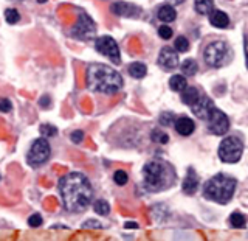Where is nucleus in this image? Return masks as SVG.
<instances>
[{"label": "nucleus", "instance_id": "obj_1", "mask_svg": "<svg viewBox=\"0 0 248 241\" xmlns=\"http://www.w3.org/2000/svg\"><path fill=\"white\" fill-rule=\"evenodd\" d=\"M59 193L68 212H82L93 199L89 179L81 173H68L59 181Z\"/></svg>", "mask_w": 248, "mask_h": 241}, {"label": "nucleus", "instance_id": "obj_2", "mask_svg": "<svg viewBox=\"0 0 248 241\" xmlns=\"http://www.w3.org/2000/svg\"><path fill=\"white\" fill-rule=\"evenodd\" d=\"M87 86L93 92L112 95L123 87V78L112 67L104 64H92L87 69Z\"/></svg>", "mask_w": 248, "mask_h": 241}, {"label": "nucleus", "instance_id": "obj_3", "mask_svg": "<svg viewBox=\"0 0 248 241\" xmlns=\"http://www.w3.org/2000/svg\"><path fill=\"white\" fill-rule=\"evenodd\" d=\"M143 181L146 190L155 193L168 189L175 181V174L168 163L161 160H152L143 167Z\"/></svg>", "mask_w": 248, "mask_h": 241}, {"label": "nucleus", "instance_id": "obj_4", "mask_svg": "<svg viewBox=\"0 0 248 241\" xmlns=\"http://www.w3.org/2000/svg\"><path fill=\"white\" fill-rule=\"evenodd\" d=\"M237 182L234 177L227 174H216L203 187V194L206 199H211L217 204H228L236 191Z\"/></svg>", "mask_w": 248, "mask_h": 241}, {"label": "nucleus", "instance_id": "obj_5", "mask_svg": "<svg viewBox=\"0 0 248 241\" xmlns=\"http://www.w3.org/2000/svg\"><path fill=\"white\" fill-rule=\"evenodd\" d=\"M203 56H205V61L209 67L219 69L231 59V49L227 42L216 41L206 47Z\"/></svg>", "mask_w": 248, "mask_h": 241}, {"label": "nucleus", "instance_id": "obj_6", "mask_svg": "<svg viewBox=\"0 0 248 241\" xmlns=\"http://www.w3.org/2000/svg\"><path fill=\"white\" fill-rule=\"evenodd\" d=\"M244 153V143L239 137L232 136L223 138L219 145V157L225 163H236L240 160Z\"/></svg>", "mask_w": 248, "mask_h": 241}, {"label": "nucleus", "instance_id": "obj_7", "mask_svg": "<svg viewBox=\"0 0 248 241\" xmlns=\"http://www.w3.org/2000/svg\"><path fill=\"white\" fill-rule=\"evenodd\" d=\"M51 154V146L46 142V138L41 137L34 140V143L31 145V150L27 154V160L31 167H41L50 159Z\"/></svg>", "mask_w": 248, "mask_h": 241}, {"label": "nucleus", "instance_id": "obj_8", "mask_svg": "<svg viewBox=\"0 0 248 241\" xmlns=\"http://www.w3.org/2000/svg\"><path fill=\"white\" fill-rule=\"evenodd\" d=\"M96 45V50L103 54V56L108 58L115 64H120V47L116 44V41L110 36H103V37H98L95 41Z\"/></svg>", "mask_w": 248, "mask_h": 241}, {"label": "nucleus", "instance_id": "obj_9", "mask_svg": "<svg viewBox=\"0 0 248 241\" xmlns=\"http://www.w3.org/2000/svg\"><path fill=\"white\" fill-rule=\"evenodd\" d=\"M208 121H209V126H208L209 131H211L213 134H216V136L227 134L228 129H230V120H228L227 114H223L217 107L213 109V112H211V115H209Z\"/></svg>", "mask_w": 248, "mask_h": 241}, {"label": "nucleus", "instance_id": "obj_10", "mask_svg": "<svg viewBox=\"0 0 248 241\" xmlns=\"http://www.w3.org/2000/svg\"><path fill=\"white\" fill-rule=\"evenodd\" d=\"M75 36L81 37V39H90L93 34H95V23L89 17L87 14H81L79 19H78V23L73 30Z\"/></svg>", "mask_w": 248, "mask_h": 241}, {"label": "nucleus", "instance_id": "obj_11", "mask_svg": "<svg viewBox=\"0 0 248 241\" xmlns=\"http://www.w3.org/2000/svg\"><path fill=\"white\" fill-rule=\"evenodd\" d=\"M178 53L170 49V47H165L161 49L160 54H158V64L165 69V70H172L178 66Z\"/></svg>", "mask_w": 248, "mask_h": 241}, {"label": "nucleus", "instance_id": "obj_12", "mask_svg": "<svg viewBox=\"0 0 248 241\" xmlns=\"http://www.w3.org/2000/svg\"><path fill=\"white\" fill-rule=\"evenodd\" d=\"M191 107H192V112L196 114L200 120H208L216 106L213 103V100H209L208 97H200L197 100V103L192 104Z\"/></svg>", "mask_w": 248, "mask_h": 241}, {"label": "nucleus", "instance_id": "obj_13", "mask_svg": "<svg viewBox=\"0 0 248 241\" xmlns=\"http://www.w3.org/2000/svg\"><path fill=\"white\" fill-rule=\"evenodd\" d=\"M112 13L116 16H121V17H138L140 14V8L130 3H124V2H118L112 5Z\"/></svg>", "mask_w": 248, "mask_h": 241}, {"label": "nucleus", "instance_id": "obj_14", "mask_svg": "<svg viewBox=\"0 0 248 241\" xmlns=\"http://www.w3.org/2000/svg\"><path fill=\"white\" fill-rule=\"evenodd\" d=\"M174 124H175V131L185 137L191 136L194 129H196V124H194V121L191 119H188V117H180V119H177L174 121Z\"/></svg>", "mask_w": 248, "mask_h": 241}, {"label": "nucleus", "instance_id": "obj_15", "mask_svg": "<svg viewBox=\"0 0 248 241\" xmlns=\"http://www.w3.org/2000/svg\"><path fill=\"white\" fill-rule=\"evenodd\" d=\"M199 189V176L196 174L194 168L188 170V174H186L185 181H183V191L186 194H194Z\"/></svg>", "mask_w": 248, "mask_h": 241}, {"label": "nucleus", "instance_id": "obj_16", "mask_svg": "<svg viewBox=\"0 0 248 241\" xmlns=\"http://www.w3.org/2000/svg\"><path fill=\"white\" fill-rule=\"evenodd\" d=\"M209 22L216 28H227L230 25V17L227 13H223L220 10H213L209 13Z\"/></svg>", "mask_w": 248, "mask_h": 241}, {"label": "nucleus", "instance_id": "obj_17", "mask_svg": "<svg viewBox=\"0 0 248 241\" xmlns=\"http://www.w3.org/2000/svg\"><path fill=\"white\" fill-rule=\"evenodd\" d=\"M151 212H152L154 221H155V223H158V224L166 223V221H168V218H169V215H170L169 207H168L166 204H161V202H160V204L152 206Z\"/></svg>", "mask_w": 248, "mask_h": 241}, {"label": "nucleus", "instance_id": "obj_18", "mask_svg": "<svg viewBox=\"0 0 248 241\" xmlns=\"http://www.w3.org/2000/svg\"><path fill=\"white\" fill-rule=\"evenodd\" d=\"M199 98H200V93L196 87H189V86H186V87L182 90V101L185 104H188V106L196 104Z\"/></svg>", "mask_w": 248, "mask_h": 241}, {"label": "nucleus", "instance_id": "obj_19", "mask_svg": "<svg viewBox=\"0 0 248 241\" xmlns=\"http://www.w3.org/2000/svg\"><path fill=\"white\" fill-rule=\"evenodd\" d=\"M157 17L161 20V22H172L175 20L177 17V13L174 10V6H170V5H163L160 6V10L157 13Z\"/></svg>", "mask_w": 248, "mask_h": 241}, {"label": "nucleus", "instance_id": "obj_20", "mask_svg": "<svg viewBox=\"0 0 248 241\" xmlns=\"http://www.w3.org/2000/svg\"><path fill=\"white\" fill-rule=\"evenodd\" d=\"M194 8L199 14H209L214 10V0H194Z\"/></svg>", "mask_w": 248, "mask_h": 241}, {"label": "nucleus", "instance_id": "obj_21", "mask_svg": "<svg viewBox=\"0 0 248 241\" xmlns=\"http://www.w3.org/2000/svg\"><path fill=\"white\" fill-rule=\"evenodd\" d=\"M186 86H188V83H186V78L183 75H174L170 76L169 80V87L172 89L174 92H182Z\"/></svg>", "mask_w": 248, "mask_h": 241}, {"label": "nucleus", "instance_id": "obj_22", "mask_svg": "<svg viewBox=\"0 0 248 241\" xmlns=\"http://www.w3.org/2000/svg\"><path fill=\"white\" fill-rule=\"evenodd\" d=\"M127 70H129L130 76L137 78V80H140V78H143V76L147 73V69H146V66L143 64V62H132Z\"/></svg>", "mask_w": 248, "mask_h": 241}, {"label": "nucleus", "instance_id": "obj_23", "mask_svg": "<svg viewBox=\"0 0 248 241\" xmlns=\"http://www.w3.org/2000/svg\"><path fill=\"white\" fill-rule=\"evenodd\" d=\"M230 224H231V227L242 229V227H245V224H247V216L244 213H240V212L231 213L230 215Z\"/></svg>", "mask_w": 248, "mask_h": 241}, {"label": "nucleus", "instance_id": "obj_24", "mask_svg": "<svg viewBox=\"0 0 248 241\" xmlns=\"http://www.w3.org/2000/svg\"><path fill=\"white\" fill-rule=\"evenodd\" d=\"M197 70H199V66H197V62L194 61V59H186L182 62V72L183 75H196L197 73Z\"/></svg>", "mask_w": 248, "mask_h": 241}, {"label": "nucleus", "instance_id": "obj_25", "mask_svg": "<svg viewBox=\"0 0 248 241\" xmlns=\"http://www.w3.org/2000/svg\"><path fill=\"white\" fill-rule=\"evenodd\" d=\"M93 210H95L98 215L106 216V215H108V212H110V206L107 204V201L98 199V201H95V204H93Z\"/></svg>", "mask_w": 248, "mask_h": 241}, {"label": "nucleus", "instance_id": "obj_26", "mask_svg": "<svg viewBox=\"0 0 248 241\" xmlns=\"http://www.w3.org/2000/svg\"><path fill=\"white\" fill-rule=\"evenodd\" d=\"M196 235L189 230H177L172 235V241H194Z\"/></svg>", "mask_w": 248, "mask_h": 241}, {"label": "nucleus", "instance_id": "obj_27", "mask_svg": "<svg viewBox=\"0 0 248 241\" xmlns=\"http://www.w3.org/2000/svg\"><path fill=\"white\" fill-rule=\"evenodd\" d=\"M174 47H175V50L177 52H180V53H185V52H188L189 50V41L186 39L185 36H178L175 39V42H174Z\"/></svg>", "mask_w": 248, "mask_h": 241}, {"label": "nucleus", "instance_id": "obj_28", "mask_svg": "<svg viewBox=\"0 0 248 241\" xmlns=\"http://www.w3.org/2000/svg\"><path fill=\"white\" fill-rule=\"evenodd\" d=\"M151 137H152V140H154L155 143H163V145H165V143L169 142V136L166 134V132L160 131V129H154Z\"/></svg>", "mask_w": 248, "mask_h": 241}, {"label": "nucleus", "instance_id": "obj_29", "mask_svg": "<svg viewBox=\"0 0 248 241\" xmlns=\"http://www.w3.org/2000/svg\"><path fill=\"white\" fill-rule=\"evenodd\" d=\"M113 181H115L116 185L123 187V185H126V184H127L129 176H127V173H126L124 170H116V171H115V174H113Z\"/></svg>", "mask_w": 248, "mask_h": 241}, {"label": "nucleus", "instance_id": "obj_30", "mask_svg": "<svg viewBox=\"0 0 248 241\" xmlns=\"http://www.w3.org/2000/svg\"><path fill=\"white\" fill-rule=\"evenodd\" d=\"M39 131H41V134H42L44 138H46V137H54V136L58 134V128H56V126H53V124H48V123H46V124H42L41 129H39Z\"/></svg>", "mask_w": 248, "mask_h": 241}, {"label": "nucleus", "instance_id": "obj_31", "mask_svg": "<svg viewBox=\"0 0 248 241\" xmlns=\"http://www.w3.org/2000/svg\"><path fill=\"white\" fill-rule=\"evenodd\" d=\"M5 19L8 23H17L20 19V14L17 13V10H14V8H8L5 11Z\"/></svg>", "mask_w": 248, "mask_h": 241}, {"label": "nucleus", "instance_id": "obj_32", "mask_svg": "<svg viewBox=\"0 0 248 241\" xmlns=\"http://www.w3.org/2000/svg\"><path fill=\"white\" fill-rule=\"evenodd\" d=\"M175 120V117L172 112H163L161 117H160V123L165 124V126H169V124H172Z\"/></svg>", "mask_w": 248, "mask_h": 241}, {"label": "nucleus", "instance_id": "obj_33", "mask_svg": "<svg viewBox=\"0 0 248 241\" xmlns=\"http://www.w3.org/2000/svg\"><path fill=\"white\" fill-rule=\"evenodd\" d=\"M158 34H160V37L161 39H170L172 37V28H170L169 25H161L160 28H158Z\"/></svg>", "mask_w": 248, "mask_h": 241}, {"label": "nucleus", "instance_id": "obj_34", "mask_svg": "<svg viewBox=\"0 0 248 241\" xmlns=\"http://www.w3.org/2000/svg\"><path fill=\"white\" fill-rule=\"evenodd\" d=\"M13 103L8 98H0V112H11Z\"/></svg>", "mask_w": 248, "mask_h": 241}, {"label": "nucleus", "instance_id": "obj_35", "mask_svg": "<svg viewBox=\"0 0 248 241\" xmlns=\"http://www.w3.org/2000/svg\"><path fill=\"white\" fill-rule=\"evenodd\" d=\"M82 227L84 229H103V224L96 220H87L82 223Z\"/></svg>", "mask_w": 248, "mask_h": 241}, {"label": "nucleus", "instance_id": "obj_36", "mask_svg": "<svg viewBox=\"0 0 248 241\" xmlns=\"http://www.w3.org/2000/svg\"><path fill=\"white\" fill-rule=\"evenodd\" d=\"M28 224L31 225V227H39V225L42 224V216L39 215V213L31 215V216L28 218Z\"/></svg>", "mask_w": 248, "mask_h": 241}, {"label": "nucleus", "instance_id": "obj_37", "mask_svg": "<svg viewBox=\"0 0 248 241\" xmlns=\"http://www.w3.org/2000/svg\"><path fill=\"white\" fill-rule=\"evenodd\" d=\"M70 137H72V142H73V143L79 145V143H82V140H84V132L79 131V129H78V131H73V132H72V136H70Z\"/></svg>", "mask_w": 248, "mask_h": 241}, {"label": "nucleus", "instance_id": "obj_38", "mask_svg": "<svg viewBox=\"0 0 248 241\" xmlns=\"http://www.w3.org/2000/svg\"><path fill=\"white\" fill-rule=\"evenodd\" d=\"M39 104H41L42 107H50V106H51V100H50V97H48V95L42 97V98H41V103H39Z\"/></svg>", "mask_w": 248, "mask_h": 241}, {"label": "nucleus", "instance_id": "obj_39", "mask_svg": "<svg viewBox=\"0 0 248 241\" xmlns=\"http://www.w3.org/2000/svg\"><path fill=\"white\" fill-rule=\"evenodd\" d=\"M244 50H245V59H247V69H248V36L244 37Z\"/></svg>", "mask_w": 248, "mask_h": 241}, {"label": "nucleus", "instance_id": "obj_40", "mask_svg": "<svg viewBox=\"0 0 248 241\" xmlns=\"http://www.w3.org/2000/svg\"><path fill=\"white\" fill-rule=\"evenodd\" d=\"M124 227H126V229H138V224L134 223V221H129V223L124 224Z\"/></svg>", "mask_w": 248, "mask_h": 241}, {"label": "nucleus", "instance_id": "obj_41", "mask_svg": "<svg viewBox=\"0 0 248 241\" xmlns=\"http://www.w3.org/2000/svg\"><path fill=\"white\" fill-rule=\"evenodd\" d=\"M169 2H172L174 5H182L185 0H169Z\"/></svg>", "mask_w": 248, "mask_h": 241}, {"label": "nucleus", "instance_id": "obj_42", "mask_svg": "<svg viewBox=\"0 0 248 241\" xmlns=\"http://www.w3.org/2000/svg\"><path fill=\"white\" fill-rule=\"evenodd\" d=\"M37 2H39V3H45V2H46V0H37Z\"/></svg>", "mask_w": 248, "mask_h": 241}, {"label": "nucleus", "instance_id": "obj_43", "mask_svg": "<svg viewBox=\"0 0 248 241\" xmlns=\"http://www.w3.org/2000/svg\"><path fill=\"white\" fill-rule=\"evenodd\" d=\"M247 240H248V233H247Z\"/></svg>", "mask_w": 248, "mask_h": 241}]
</instances>
